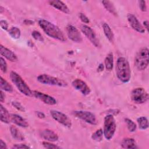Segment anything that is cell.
Listing matches in <instances>:
<instances>
[{
    "label": "cell",
    "instance_id": "obj_1",
    "mask_svg": "<svg viewBox=\"0 0 149 149\" xmlns=\"http://www.w3.org/2000/svg\"><path fill=\"white\" fill-rule=\"evenodd\" d=\"M38 24L45 33L50 37L61 41H66V37L62 31L50 22L45 19H40L38 21Z\"/></svg>",
    "mask_w": 149,
    "mask_h": 149
},
{
    "label": "cell",
    "instance_id": "obj_2",
    "mask_svg": "<svg viewBox=\"0 0 149 149\" xmlns=\"http://www.w3.org/2000/svg\"><path fill=\"white\" fill-rule=\"evenodd\" d=\"M116 73L118 78L123 83H127L131 77V70L127 60L119 57L116 62Z\"/></svg>",
    "mask_w": 149,
    "mask_h": 149
},
{
    "label": "cell",
    "instance_id": "obj_3",
    "mask_svg": "<svg viewBox=\"0 0 149 149\" xmlns=\"http://www.w3.org/2000/svg\"><path fill=\"white\" fill-rule=\"evenodd\" d=\"M10 78L12 83L22 93L26 96H33V91L19 74L14 71H12L10 73Z\"/></svg>",
    "mask_w": 149,
    "mask_h": 149
},
{
    "label": "cell",
    "instance_id": "obj_4",
    "mask_svg": "<svg viewBox=\"0 0 149 149\" xmlns=\"http://www.w3.org/2000/svg\"><path fill=\"white\" fill-rule=\"evenodd\" d=\"M116 125L113 115L108 114L105 116L104 122L103 133L105 138L108 140H111L115 132Z\"/></svg>",
    "mask_w": 149,
    "mask_h": 149
},
{
    "label": "cell",
    "instance_id": "obj_5",
    "mask_svg": "<svg viewBox=\"0 0 149 149\" xmlns=\"http://www.w3.org/2000/svg\"><path fill=\"white\" fill-rule=\"evenodd\" d=\"M149 63V54L148 49L147 48H143L140 49L137 53L135 59L134 64L137 69L139 70H145Z\"/></svg>",
    "mask_w": 149,
    "mask_h": 149
},
{
    "label": "cell",
    "instance_id": "obj_6",
    "mask_svg": "<svg viewBox=\"0 0 149 149\" xmlns=\"http://www.w3.org/2000/svg\"><path fill=\"white\" fill-rule=\"evenodd\" d=\"M132 100L136 104H143L148 100L147 92L142 87H138L133 89L130 94Z\"/></svg>",
    "mask_w": 149,
    "mask_h": 149
},
{
    "label": "cell",
    "instance_id": "obj_7",
    "mask_svg": "<svg viewBox=\"0 0 149 149\" xmlns=\"http://www.w3.org/2000/svg\"><path fill=\"white\" fill-rule=\"evenodd\" d=\"M37 80L42 84L48 85L56 86L59 87H65L67 85L66 83L63 80L46 74L39 75L37 77Z\"/></svg>",
    "mask_w": 149,
    "mask_h": 149
},
{
    "label": "cell",
    "instance_id": "obj_8",
    "mask_svg": "<svg viewBox=\"0 0 149 149\" xmlns=\"http://www.w3.org/2000/svg\"><path fill=\"white\" fill-rule=\"evenodd\" d=\"M50 114L54 120L64 126L68 128L72 126V121L70 119L62 112L56 110H51Z\"/></svg>",
    "mask_w": 149,
    "mask_h": 149
},
{
    "label": "cell",
    "instance_id": "obj_9",
    "mask_svg": "<svg viewBox=\"0 0 149 149\" xmlns=\"http://www.w3.org/2000/svg\"><path fill=\"white\" fill-rule=\"evenodd\" d=\"M73 114L77 118H79L83 121L93 125H95L97 124V120L95 116L91 112L84 111H75Z\"/></svg>",
    "mask_w": 149,
    "mask_h": 149
},
{
    "label": "cell",
    "instance_id": "obj_10",
    "mask_svg": "<svg viewBox=\"0 0 149 149\" xmlns=\"http://www.w3.org/2000/svg\"><path fill=\"white\" fill-rule=\"evenodd\" d=\"M81 30L95 47H98L99 46L98 40L97 38L95 33L91 27L83 24L81 26Z\"/></svg>",
    "mask_w": 149,
    "mask_h": 149
},
{
    "label": "cell",
    "instance_id": "obj_11",
    "mask_svg": "<svg viewBox=\"0 0 149 149\" xmlns=\"http://www.w3.org/2000/svg\"><path fill=\"white\" fill-rule=\"evenodd\" d=\"M66 33L68 37L73 42H81L82 41V36L79 31L72 25H68L66 27Z\"/></svg>",
    "mask_w": 149,
    "mask_h": 149
},
{
    "label": "cell",
    "instance_id": "obj_12",
    "mask_svg": "<svg viewBox=\"0 0 149 149\" xmlns=\"http://www.w3.org/2000/svg\"><path fill=\"white\" fill-rule=\"evenodd\" d=\"M72 86L77 90L81 92V93L84 95H87L90 93V88L83 80L76 79L72 81Z\"/></svg>",
    "mask_w": 149,
    "mask_h": 149
},
{
    "label": "cell",
    "instance_id": "obj_13",
    "mask_svg": "<svg viewBox=\"0 0 149 149\" xmlns=\"http://www.w3.org/2000/svg\"><path fill=\"white\" fill-rule=\"evenodd\" d=\"M127 18L129 23V24L134 30L140 33H144L145 32V29L144 27L140 23L139 20L134 15H133V14L129 13L127 16Z\"/></svg>",
    "mask_w": 149,
    "mask_h": 149
},
{
    "label": "cell",
    "instance_id": "obj_14",
    "mask_svg": "<svg viewBox=\"0 0 149 149\" xmlns=\"http://www.w3.org/2000/svg\"><path fill=\"white\" fill-rule=\"evenodd\" d=\"M33 95L48 105H53L56 103V101L54 97L38 91H33Z\"/></svg>",
    "mask_w": 149,
    "mask_h": 149
},
{
    "label": "cell",
    "instance_id": "obj_15",
    "mask_svg": "<svg viewBox=\"0 0 149 149\" xmlns=\"http://www.w3.org/2000/svg\"><path fill=\"white\" fill-rule=\"evenodd\" d=\"M40 135L44 139L50 142H54L58 140L57 134L49 129L42 130L40 132Z\"/></svg>",
    "mask_w": 149,
    "mask_h": 149
},
{
    "label": "cell",
    "instance_id": "obj_16",
    "mask_svg": "<svg viewBox=\"0 0 149 149\" xmlns=\"http://www.w3.org/2000/svg\"><path fill=\"white\" fill-rule=\"evenodd\" d=\"M0 53L2 56L11 62H15L17 60L16 55L11 50L3 47L2 45H0Z\"/></svg>",
    "mask_w": 149,
    "mask_h": 149
},
{
    "label": "cell",
    "instance_id": "obj_17",
    "mask_svg": "<svg viewBox=\"0 0 149 149\" xmlns=\"http://www.w3.org/2000/svg\"><path fill=\"white\" fill-rule=\"evenodd\" d=\"M48 2L50 5H51L54 8L57 9L58 10H59L65 13H69V9L68 7L62 1H58V0H52V1H49Z\"/></svg>",
    "mask_w": 149,
    "mask_h": 149
},
{
    "label": "cell",
    "instance_id": "obj_18",
    "mask_svg": "<svg viewBox=\"0 0 149 149\" xmlns=\"http://www.w3.org/2000/svg\"><path fill=\"white\" fill-rule=\"evenodd\" d=\"M10 119L12 122L19 126L22 127H27L29 126V123L27 120L19 115L12 114L10 115Z\"/></svg>",
    "mask_w": 149,
    "mask_h": 149
},
{
    "label": "cell",
    "instance_id": "obj_19",
    "mask_svg": "<svg viewBox=\"0 0 149 149\" xmlns=\"http://www.w3.org/2000/svg\"><path fill=\"white\" fill-rule=\"evenodd\" d=\"M121 146L123 148H137L135 140L132 138L124 139L121 142Z\"/></svg>",
    "mask_w": 149,
    "mask_h": 149
},
{
    "label": "cell",
    "instance_id": "obj_20",
    "mask_svg": "<svg viewBox=\"0 0 149 149\" xmlns=\"http://www.w3.org/2000/svg\"><path fill=\"white\" fill-rule=\"evenodd\" d=\"M0 116L1 120L3 123H8L11 120L10 115H9L7 109L2 104L0 105Z\"/></svg>",
    "mask_w": 149,
    "mask_h": 149
},
{
    "label": "cell",
    "instance_id": "obj_21",
    "mask_svg": "<svg viewBox=\"0 0 149 149\" xmlns=\"http://www.w3.org/2000/svg\"><path fill=\"white\" fill-rule=\"evenodd\" d=\"M10 131L12 137L15 140L19 141L24 140V137L22 133L15 126H11L10 127Z\"/></svg>",
    "mask_w": 149,
    "mask_h": 149
},
{
    "label": "cell",
    "instance_id": "obj_22",
    "mask_svg": "<svg viewBox=\"0 0 149 149\" xmlns=\"http://www.w3.org/2000/svg\"><path fill=\"white\" fill-rule=\"evenodd\" d=\"M102 28H103V30H104V34H105L106 37L108 38V40L110 42H112L113 41L114 36H113L112 31L111 29L110 28L109 26L107 23H104L102 24Z\"/></svg>",
    "mask_w": 149,
    "mask_h": 149
},
{
    "label": "cell",
    "instance_id": "obj_23",
    "mask_svg": "<svg viewBox=\"0 0 149 149\" xmlns=\"http://www.w3.org/2000/svg\"><path fill=\"white\" fill-rule=\"evenodd\" d=\"M113 66V56L112 52H109L105 59V67L107 70L111 71Z\"/></svg>",
    "mask_w": 149,
    "mask_h": 149
},
{
    "label": "cell",
    "instance_id": "obj_24",
    "mask_svg": "<svg viewBox=\"0 0 149 149\" xmlns=\"http://www.w3.org/2000/svg\"><path fill=\"white\" fill-rule=\"evenodd\" d=\"M102 3L103 4L105 8L112 15L116 16L117 12L113 3L109 1H102Z\"/></svg>",
    "mask_w": 149,
    "mask_h": 149
},
{
    "label": "cell",
    "instance_id": "obj_25",
    "mask_svg": "<svg viewBox=\"0 0 149 149\" xmlns=\"http://www.w3.org/2000/svg\"><path fill=\"white\" fill-rule=\"evenodd\" d=\"M0 86L1 90L8 92H12L13 90L12 86L1 76L0 77Z\"/></svg>",
    "mask_w": 149,
    "mask_h": 149
},
{
    "label": "cell",
    "instance_id": "obj_26",
    "mask_svg": "<svg viewBox=\"0 0 149 149\" xmlns=\"http://www.w3.org/2000/svg\"><path fill=\"white\" fill-rule=\"evenodd\" d=\"M137 122L139 125V127L141 130H145L148 127V121L147 118L141 116L137 119Z\"/></svg>",
    "mask_w": 149,
    "mask_h": 149
},
{
    "label": "cell",
    "instance_id": "obj_27",
    "mask_svg": "<svg viewBox=\"0 0 149 149\" xmlns=\"http://www.w3.org/2000/svg\"><path fill=\"white\" fill-rule=\"evenodd\" d=\"M9 34L12 38L15 39H18L20 37L21 32L20 29L17 27H12L9 29Z\"/></svg>",
    "mask_w": 149,
    "mask_h": 149
},
{
    "label": "cell",
    "instance_id": "obj_28",
    "mask_svg": "<svg viewBox=\"0 0 149 149\" xmlns=\"http://www.w3.org/2000/svg\"><path fill=\"white\" fill-rule=\"evenodd\" d=\"M104 133H103V130L101 129L97 130L94 133H93L91 136V138L93 140L100 142L102 140V137H103Z\"/></svg>",
    "mask_w": 149,
    "mask_h": 149
},
{
    "label": "cell",
    "instance_id": "obj_29",
    "mask_svg": "<svg viewBox=\"0 0 149 149\" xmlns=\"http://www.w3.org/2000/svg\"><path fill=\"white\" fill-rule=\"evenodd\" d=\"M125 120L127 124V129L130 132H133L136 130V127H137L136 125L133 120L128 118H126Z\"/></svg>",
    "mask_w": 149,
    "mask_h": 149
},
{
    "label": "cell",
    "instance_id": "obj_30",
    "mask_svg": "<svg viewBox=\"0 0 149 149\" xmlns=\"http://www.w3.org/2000/svg\"><path fill=\"white\" fill-rule=\"evenodd\" d=\"M31 35L35 40L38 41H40V42H43L44 41V38L42 36L41 34L39 31H33L31 33Z\"/></svg>",
    "mask_w": 149,
    "mask_h": 149
},
{
    "label": "cell",
    "instance_id": "obj_31",
    "mask_svg": "<svg viewBox=\"0 0 149 149\" xmlns=\"http://www.w3.org/2000/svg\"><path fill=\"white\" fill-rule=\"evenodd\" d=\"M42 145L45 148H48V149H55V148H60L58 146L50 143V141H49V142L43 141L42 142Z\"/></svg>",
    "mask_w": 149,
    "mask_h": 149
},
{
    "label": "cell",
    "instance_id": "obj_32",
    "mask_svg": "<svg viewBox=\"0 0 149 149\" xmlns=\"http://www.w3.org/2000/svg\"><path fill=\"white\" fill-rule=\"evenodd\" d=\"M0 68L2 72L6 73L7 71V63L5 59L1 56L0 58Z\"/></svg>",
    "mask_w": 149,
    "mask_h": 149
},
{
    "label": "cell",
    "instance_id": "obj_33",
    "mask_svg": "<svg viewBox=\"0 0 149 149\" xmlns=\"http://www.w3.org/2000/svg\"><path fill=\"white\" fill-rule=\"evenodd\" d=\"M12 104L17 110H19L20 111H22V112H24L25 111V109H24V107L19 102L13 101L12 102Z\"/></svg>",
    "mask_w": 149,
    "mask_h": 149
},
{
    "label": "cell",
    "instance_id": "obj_34",
    "mask_svg": "<svg viewBox=\"0 0 149 149\" xmlns=\"http://www.w3.org/2000/svg\"><path fill=\"white\" fill-rule=\"evenodd\" d=\"M139 2V7H140V9H141V10H142L143 12H146L147 10L146 1L141 0V1H140Z\"/></svg>",
    "mask_w": 149,
    "mask_h": 149
},
{
    "label": "cell",
    "instance_id": "obj_35",
    "mask_svg": "<svg viewBox=\"0 0 149 149\" xmlns=\"http://www.w3.org/2000/svg\"><path fill=\"white\" fill-rule=\"evenodd\" d=\"M79 17H80V20L84 23H88L90 22L88 18L84 14H83L82 13H80L79 14Z\"/></svg>",
    "mask_w": 149,
    "mask_h": 149
},
{
    "label": "cell",
    "instance_id": "obj_36",
    "mask_svg": "<svg viewBox=\"0 0 149 149\" xmlns=\"http://www.w3.org/2000/svg\"><path fill=\"white\" fill-rule=\"evenodd\" d=\"M30 147L24 144H16L13 146L12 148H16V149H20V148H29Z\"/></svg>",
    "mask_w": 149,
    "mask_h": 149
},
{
    "label": "cell",
    "instance_id": "obj_37",
    "mask_svg": "<svg viewBox=\"0 0 149 149\" xmlns=\"http://www.w3.org/2000/svg\"><path fill=\"white\" fill-rule=\"evenodd\" d=\"M0 26L1 28L5 30H6L8 28V23L6 20H1L0 21Z\"/></svg>",
    "mask_w": 149,
    "mask_h": 149
},
{
    "label": "cell",
    "instance_id": "obj_38",
    "mask_svg": "<svg viewBox=\"0 0 149 149\" xmlns=\"http://www.w3.org/2000/svg\"><path fill=\"white\" fill-rule=\"evenodd\" d=\"M6 143L1 139L0 140V149H6Z\"/></svg>",
    "mask_w": 149,
    "mask_h": 149
},
{
    "label": "cell",
    "instance_id": "obj_39",
    "mask_svg": "<svg viewBox=\"0 0 149 149\" xmlns=\"http://www.w3.org/2000/svg\"><path fill=\"white\" fill-rule=\"evenodd\" d=\"M36 113V115L37 116V117H38L39 118L42 119V118H45V115L44 113L40 112V111H37Z\"/></svg>",
    "mask_w": 149,
    "mask_h": 149
},
{
    "label": "cell",
    "instance_id": "obj_40",
    "mask_svg": "<svg viewBox=\"0 0 149 149\" xmlns=\"http://www.w3.org/2000/svg\"><path fill=\"white\" fill-rule=\"evenodd\" d=\"M5 100V94H3L2 90H1L0 91V101L1 102H3Z\"/></svg>",
    "mask_w": 149,
    "mask_h": 149
},
{
    "label": "cell",
    "instance_id": "obj_41",
    "mask_svg": "<svg viewBox=\"0 0 149 149\" xmlns=\"http://www.w3.org/2000/svg\"><path fill=\"white\" fill-rule=\"evenodd\" d=\"M104 68V65L102 63H100V64L99 65L98 68H97V72H100L103 71Z\"/></svg>",
    "mask_w": 149,
    "mask_h": 149
},
{
    "label": "cell",
    "instance_id": "obj_42",
    "mask_svg": "<svg viewBox=\"0 0 149 149\" xmlns=\"http://www.w3.org/2000/svg\"><path fill=\"white\" fill-rule=\"evenodd\" d=\"M148 22L147 21V20H146V21H144V22H143V25H144V28H145L147 31H148Z\"/></svg>",
    "mask_w": 149,
    "mask_h": 149
},
{
    "label": "cell",
    "instance_id": "obj_43",
    "mask_svg": "<svg viewBox=\"0 0 149 149\" xmlns=\"http://www.w3.org/2000/svg\"><path fill=\"white\" fill-rule=\"evenodd\" d=\"M24 23L26 24H33L34 23V22L33 21L30 20H25L24 21Z\"/></svg>",
    "mask_w": 149,
    "mask_h": 149
},
{
    "label": "cell",
    "instance_id": "obj_44",
    "mask_svg": "<svg viewBox=\"0 0 149 149\" xmlns=\"http://www.w3.org/2000/svg\"><path fill=\"white\" fill-rule=\"evenodd\" d=\"M3 10V8L2 6H0V13H2Z\"/></svg>",
    "mask_w": 149,
    "mask_h": 149
}]
</instances>
